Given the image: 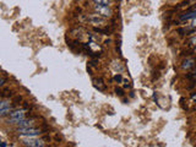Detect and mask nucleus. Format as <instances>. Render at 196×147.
Segmentation results:
<instances>
[{"label":"nucleus","instance_id":"nucleus-1","mask_svg":"<svg viewBox=\"0 0 196 147\" xmlns=\"http://www.w3.org/2000/svg\"><path fill=\"white\" fill-rule=\"evenodd\" d=\"M93 10H95V12H97L98 15H100V16L104 17V19H109V17H112V15H113L112 9H110L109 6H107V5L95 4V5H93Z\"/></svg>","mask_w":196,"mask_h":147},{"label":"nucleus","instance_id":"nucleus-2","mask_svg":"<svg viewBox=\"0 0 196 147\" xmlns=\"http://www.w3.org/2000/svg\"><path fill=\"white\" fill-rule=\"evenodd\" d=\"M17 132L20 136L22 137H28V136H38L42 134L40 129H36V128H17Z\"/></svg>","mask_w":196,"mask_h":147},{"label":"nucleus","instance_id":"nucleus-3","mask_svg":"<svg viewBox=\"0 0 196 147\" xmlns=\"http://www.w3.org/2000/svg\"><path fill=\"white\" fill-rule=\"evenodd\" d=\"M26 116V111L23 109L21 110H15L12 111L10 115H9V119H7V124H19L21 120H23Z\"/></svg>","mask_w":196,"mask_h":147},{"label":"nucleus","instance_id":"nucleus-4","mask_svg":"<svg viewBox=\"0 0 196 147\" xmlns=\"http://www.w3.org/2000/svg\"><path fill=\"white\" fill-rule=\"evenodd\" d=\"M23 145L25 146H31V147H44L45 144L43 140H39V139H34V136H28V137H25L22 140Z\"/></svg>","mask_w":196,"mask_h":147},{"label":"nucleus","instance_id":"nucleus-5","mask_svg":"<svg viewBox=\"0 0 196 147\" xmlns=\"http://www.w3.org/2000/svg\"><path fill=\"white\" fill-rule=\"evenodd\" d=\"M87 20H88V22L92 23L93 26H104V25H105V19L102 17L100 15H98L97 12L88 15V16H87Z\"/></svg>","mask_w":196,"mask_h":147},{"label":"nucleus","instance_id":"nucleus-6","mask_svg":"<svg viewBox=\"0 0 196 147\" xmlns=\"http://www.w3.org/2000/svg\"><path fill=\"white\" fill-rule=\"evenodd\" d=\"M12 113V106H11V102L9 99H4L1 103H0V116H7Z\"/></svg>","mask_w":196,"mask_h":147},{"label":"nucleus","instance_id":"nucleus-7","mask_svg":"<svg viewBox=\"0 0 196 147\" xmlns=\"http://www.w3.org/2000/svg\"><path fill=\"white\" fill-rule=\"evenodd\" d=\"M93 85H95V87L97 88L98 91H100V92H104V91H105V88H107V86H105L104 81H103L100 77H98V78H93Z\"/></svg>","mask_w":196,"mask_h":147},{"label":"nucleus","instance_id":"nucleus-8","mask_svg":"<svg viewBox=\"0 0 196 147\" xmlns=\"http://www.w3.org/2000/svg\"><path fill=\"white\" fill-rule=\"evenodd\" d=\"M194 66H195V60H194L193 58H188V59L184 60L183 64H181V68H183L184 70H189V69H191V68H194Z\"/></svg>","mask_w":196,"mask_h":147},{"label":"nucleus","instance_id":"nucleus-9","mask_svg":"<svg viewBox=\"0 0 196 147\" xmlns=\"http://www.w3.org/2000/svg\"><path fill=\"white\" fill-rule=\"evenodd\" d=\"M34 125V120L32 119H23L17 124V128H32Z\"/></svg>","mask_w":196,"mask_h":147},{"label":"nucleus","instance_id":"nucleus-10","mask_svg":"<svg viewBox=\"0 0 196 147\" xmlns=\"http://www.w3.org/2000/svg\"><path fill=\"white\" fill-rule=\"evenodd\" d=\"M195 17H196V11H191V12H188V14L183 15V16L180 17V20H181V21H185V20H190V19H195Z\"/></svg>","mask_w":196,"mask_h":147},{"label":"nucleus","instance_id":"nucleus-11","mask_svg":"<svg viewBox=\"0 0 196 147\" xmlns=\"http://www.w3.org/2000/svg\"><path fill=\"white\" fill-rule=\"evenodd\" d=\"M93 1H95V4L107 5V6H109V5H110V1H109V0H93Z\"/></svg>","mask_w":196,"mask_h":147},{"label":"nucleus","instance_id":"nucleus-12","mask_svg":"<svg viewBox=\"0 0 196 147\" xmlns=\"http://www.w3.org/2000/svg\"><path fill=\"white\" fill-rule=\"evenodd\" d=\"M114 81H115V82H118V83H120V82H121V81H124V80H123V76H121L120 74H117V75L114 76Z\"/></svg>","mask_w":196,"mask_h":147},{"label":"nucleus","instance_id":"nucleus-13","mask_svg":"<svg viewBox=\"0 0 196 147\" xmlns=\"http://www.w3.org/2000/svg\"><path fill=\"white\" fill-rule=\"evenodd\" d=\"M115 93H117L118 96H120V97H121V96H124V90H123V88H120V87H117V88H115Z\"/></svg>","mask_w":196,"mask_h":147},{"label":"nucleus","instance_id":"nucleus-14","mask_svg":"<svg viewBox=\"0 0 196 147\" xmlns=\"http://www.w3.org/2000/svg\"><path fill=\"white\" fill-rule=\"evenodd\" d=\"M4 83H5V76L2 75V76H1V80H0V86H4Z\"/></svg>","mask_w":196,"mask_h":147},{"label":"nucleus","instance_id":"nucleus-15","mask_svg":"<svg viewBox=\"0 0 196 147\" xmlns=\"http://www.w3.org/2000/svg\"><path fill=\"white\" fill-rule=\"evenodd\" d=\"M191 27H193V28H196V17H195V19H193V22H191Z\"/></svg>","mask_w":196,"mask_h":147},{"label":"nucleus","instance_id":"nucleus-16","mask_svg":"<svg viewBox=\"0 0 196 147\" xmlns=\"http://www.w3.org/2000/svg\"><path fill=\"white\" fill-rule=\"evenodd\" d=\"M124 83H125V85H124L125 87H130V82H129L128 80H124Z\"/></svg>","mask_w":196,"mask_h":147},{"label":"nucleus","instance_id":"nucleus-17","mask_svg":"<svg viewBox=\"0 0 196 147\" xmlns=\"http://www.w3.org/2000/svg\"><path fill=\"white\" fill-rule=\"evenodd\" d=\"M191 101H193V102H196V94H193V96H191Z\"/></svg>","mask_w":196,"mask_h":147},{"label":"nucleus","instance_id":"nucleus-18","mask_svg":"<svg viewBox=\"0 0 196 147\" xmlns=\"http://www.w3.org/2000/svg\"><path fill=\"white\" fill-rule=\"evenodd\" d=\"M0 145H1V146H2V147H5V146H9V145H7V144H6V142H1V144H0Z\"/></svg>","mask_w":196,"mask_h":147}]
</instances>
